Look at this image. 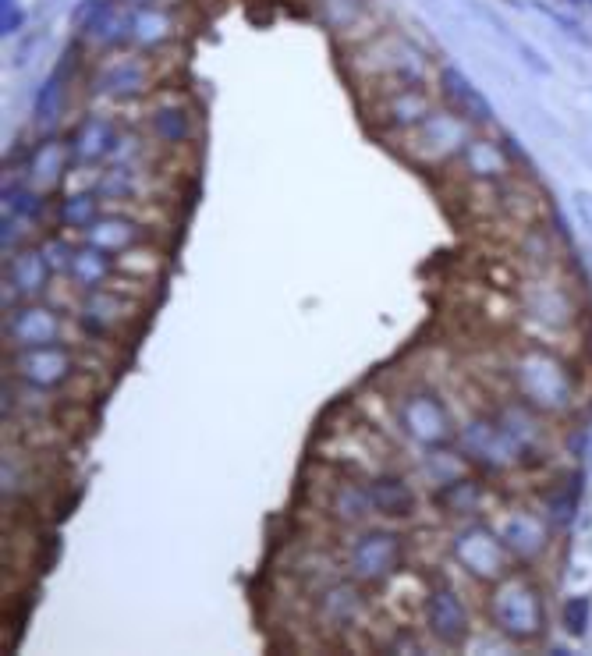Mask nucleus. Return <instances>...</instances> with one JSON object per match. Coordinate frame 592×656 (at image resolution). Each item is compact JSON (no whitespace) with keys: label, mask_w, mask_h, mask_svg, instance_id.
<instances>
[{"label":"nucleus","mask_w":592,"mask_h":656,"mask_svg":"<svg viewBox=\"0 0 592 656\" xmlns=\"http://www.w3.org/2000/svg\"><path fill=\"white\" fill-rule=\"evenodd\" d=\"M316 610H320V621L327 628H351L366 617V600H362L355 582H327V586H320Z\"/></svg>","instance_id":"nucleus-23"},{"label":"nucleus","mask_w":592,"mask_h":656,"mask_svg":"<svg viewBox=\"0 0 592 656\" xmlns=\"http://www.w3.org/2000/svg\"><path fill=\"white\" fill-rule=\"evenodd\" d=\"M585 628H589V600H585V596H571V600L564 603V632L582 639Z\"/></svg>","instance_id":"nucleus-33"},{"label":"nucleus","mask_w":592,"mask_h":656,"mask_svg":"<svg viewBox=\"0 0 592 656\" xmlns=\"http://www.w3.org/2000/svg\"><path fill=\"white\" fill-rule=\"evenodd\" d=\"M135 309H139V302L132 295H121L117 288H96L86 291V298L78 305V320L93 334H110V330L125 327Z\"/></svg>","instance_id":"nucleus-19"},{"label":"nucleus","mask_w":592,"mask_h":656,"mask_svg":"<svg viewBox=\"0 0 592 656\" xmlns=\"http://www.w3.org/2000/svg\"><path fill=\"white\" fill-rule=\"evenodd\" d=\"M149 135L164 146H181V142L192 139V118H188L185 107H160L153 110L149 118Z\"/></svg>","instance_id":"nucleus-29"},{"label":"nucleus","mask_w":592,"mask_h":656,"mask_svg":"<svg viewBox=\"0 0 592 656\" xmlns=\"http://www.w3.org/2000/svg\"><path fill=\"white\" fill-rule=\"evenodd\" d=\"M100 192L89 188V192H71L57 203V220L61 227H75V231H86L96 217H100Z\"/></svg>","instance_id":"nucleus-30"},{"label":"nucleus","mask_w":592,"mask_h":656,"mask_svg":"<svg viewBox=\"0 0 592 656\" xmlns=\"http://www.w3.org/2000/svg\"><path fill=\"white\" fill-rule=\"evenodd\" d=\"M437 500H440V508H444L447 515H458V518H465V522H472V518L483 515L486 486L479 483V479L458 476L454 483L440 486V490H437Z\"/></svg>","instance_id":"nucleus-27"},{"label":"nucleus","mask_w":592,"mask_h":656,"mask_svg":"<svg viewBox=\"0 0 592 656\" xmlns=\"http://www.w3.org/2000/svg\"><path fill=\"white\" fill-rule=\"evenodd\" d=\"M54 277V263L47 256V245L43 249H32V245H22V249L11 252L8 266H4V291L11 295V305L15 302H32L36 295H43Z\"/></svg>","instance_id":"nucleus-16"},{"label":"nucleus","mask_w":592,"mask_h":656,"mask_svg":"<svg viewBox=\"0 0 592 656\" xmlns=\"http://www.w3.org/2000/svg\"><path fill=\"white\" fill-rule=\"evenodd\" d=\"M96 93L110 100H135L149 89V64L135 54H114L96 68Z\"/></svg>","instance_id":"nucleus-17"},{"label":"nucleus","mask_w":592,"mask_h":656,"mask_svg":"<svg viewBox=\"0 0 592 656\" xmlns=\"http://www.w3.org/2000/svg\"><path fill=\"white\" fill-rule=\"evenodd\" d=\"M68 75L71 71L61 64V68H57L54 75L43 82V89L36 93V121H54V114L61 110V103H64V86H68Z\"/></svg>","instance_id":"nucleus-31"},{"label":"nucleus","mask_w":592,"mask_h":656,"mask_svg":"<svg viewBox=\"0 0 592 656\" xmlns=\"http://www.w3.org/2000/svg\"><path fill=\"white\" fill-rule=\"evenodd\" d=\"M437 93L440 100L447 103L451 114H458L461 121H468L472 128H483L493 121V107L486 103V96L479 93L472 82L454 68H440L437 71Z\"/></svg>","instance_id":"nucleus-18"},{"label":"nucleus","mask_w":592,"mask_h":656,"mask_svg":"<svg viewBox=\"0 0 592 656\" xmlns=\"http://www.w3.org/2000/svg\"><path fill=\"white\" fill-rule=\"evenodd\" d=\"M348 68L362 86H376V96L405 86H429V75H433L426 50H419L401 32L369 36L366 43L351 50Z\"/></svg>","instance_id":"nucleus-2"},{"label":"nucleus","mask_w":592,"mask_h":656,"mask_svg":"<svg viewBox=\"0 0 592 656\" xmlns=\"http://www.w3.org/2000/svg\"><path fill=\"white\" fill-rule=\"evenodd\" d=\"M114 274H117V263L110 252L96 249V245H89V242L75 245L71 266H68L71 284H78L82 291H96V288H107V281H114Z\"/></svg>","instance_id":"nucleus-24"},{"label":"nucleus","mask_w":592,"mask_h":656,"mask_svg":"<svg viewBox=\"0 0 592 656\" xmlns=\"http://www.w3.org/2000/svg\"><path fill=\"white\" fill-rule=\"evenodd\" d=\"M493 529L504 539V547L511 550L518 564H536L550 547V518L529 508H507L493 515Z\"/></svg>","instance_id":"nucleus-13"},{"label":"nucleus","mask_w":592,"mask_h":656,"mask_svg":"<svg viewBox=\"0 0 592 656\" xmlns=\"http://www.w3.org/2000/svg\"><path fill=\"white\" fill-rule=\"evenodd\" d=\"M454 167H458V178L465 185H500V181L515 178V157L504 142H493L486 135H472L465 142L458 157H454Z\"/></svg>","instance_id":"nucleus-14"},{"label":"nucleus","mask_w":592,"mask_h":656,"mask_svg":"<svg viewBox=\"0 0 592 656\" xmlns=\"http://www.w3.org/2000/svg\"><path fill=\"white\" fill-rule=\"evenodd\" d=\"M486 614H490V625L511 642H536L546 632L543 589L525 571H507L504 578L490 582Z\"/></svg>","instance_id":"nucleus-3"},{"label":"nucleus","mask_w":592,"mask_h":656,"mask_svg":"<svg viewBox=\"0 0 592 656\" xmlns=\"http://www.w3.org/2000/svg\"><path fill=\"white\" fill-rule=\"evenodd\" d=\"M117 142H121V135H117V128L110 125L107 118H86L75 132H71L68 149L78 167H96L114 157Z\"/></svg>","instance_id":"nucleus-20"},{"label":"nucleus","mask_w":592,"mask_h":656,"mask_svg":"<svg viewBox=\"0 0 592 656\" xmlns=\"http://www.w3.org/2000/svg\"><path fill=\"white\" fill-rule=\"evenodd\" d=\"M344 568L362 586H387L405 568V543L390 529H362L344 547Z\"/></svg>","instance_id":"nucleus-7"},{"label":"nucleus","mask_w":592,"mask_h":656,"mask_svg":"<svg viewBox=\"0 0 592 656\" xmlns=\"http://www.w3.org/2000/svg\"><path fill=\"white\" fill-rule=\"evenodd\" d=\"M500 373L511 394L539 415H568L578 405V380L568 359L539 341L525 337L511 344L500 359Z\"/></svg>","instance_id":"nucleus-1"},{"label":"nucleus","mask_w":592,"mask_h":656,"mask_svg":"<svg viewBox=\"0 0 592 656\" xmlns=\"http://www.w3.org/2000/svg\"><path fill=\"white\" fill-rule=\"evenodd\" d=\"M18 383H29L39 391H57L68 380H75L78 373H86L89 362L82 355H75L71 348H64V341L39 344V348H18L11 355Z\"/></svg>","instance_id":"nucleus-9"},{"label":"nucleus","mask_w":592,"mask_h":656,"mask_svg":"<svg viewBox=\"0 0 592 656\" xmlns=\"http://www.w3.org/2000/svg\"><path fill=\"white\" fill-rule=\"evenodd\" d=\"M327 511L344 525H366L373 518L366 483H359V479H337V486L327 497Z\"/></svg>","instance_id":"nucleus-26"},{"label":"nucleus","mask_w":592,"mask_h":656,"mask_svg":"<svg viewBox=\"0 0 592 656\" xmlns=\"http://www.w3.org/2000/svg\"><path fill=\"white\" fill-rule=\"evenodd\" d=\"M575 206H578V217H582L585 227L592 231V192H578V196H575Z\"/></svg>","instance_id":"nucleus-35"},{"label":"nucleus","mask_w":592,"mask_h":656,"mask_svg":"<svg viewBox=\"0 0 592 656\" xmlns=\"http://www.w3.org/2000/svg\"><path fill=\"white\" fill-rule=\"evenodd\" d=\"M472 139V125L461 121L458 114L451 110H433L426 121H419L415 128L401 135H390L394 149H398L401 157L415 167H447L454 164L465 142Z\"/></svg>","instance_id":"nucleus-5"},{"label":"nucleus","mask_w":592,"mask_h":656,"mask_svg":"<svg viewBox=\"0 0 592 656\" xmlns=\"http://www.w3.org/2000/svg\"><path fill=\"white\" fill-rule=\"evenodd\" d=\"M394 419H398L401 433L412 444H419L422 451L447 447L458 437V426H454V415L447 408V401L433 387H426V383H412V387L394 394Z\"/></svg>","instance_id":"nucleus-6"},{"label":"nucleus","mask_w":592,"mask_h":656,"mask_svg":"<svg viewBox=\"0 0 592 656\" xmlns=\"http://www.w3.org/2000/svg\"><path fill=\"white\" fill-rule=\"evenodd\" d=\"M369 121L380 135H401L408 128H415L419 121H426L437 103H433V93L429 86H405V89H390V93L373 96L369 103Z\"/></svg>","instance_id":"nucleus-12"},{"label":"nucleus","mask_w":592,"mask_h":656,"mask_svg":"<svg viewBox=\"0 0 592 656\" xmlns=\"http://www.w3.org/2000/svg\"><path fill=\"white\" fill-rule=\"evenodd\" d=\"M125 4H132V8H149V4H156V0H125Z\"/></svg>","instance_id":"nucleus-36"},{"label":"nucleus","mask_w":592,"mask_h":656,"mask_svg":"<svg viewBox=\"0 0 592 656\" xmlns=\"http://www.w3.org/2000/svg\"><path fill=\"white\" fill-rule=\"evenodd\" d=\"M451 554H454V561L461 564V571L479 578V582H497V578H504L507 571H515L511 568L515 557H511V550L504 547V539L497 536L493 525L479 522V518H472V522H465L458 532H454Z\"/></svg>","instance_id":"nucleus-8"},{"label":"nucleus","mask_w":592,"mask_h":656,"mask_svg":"<svg viewBox=\"0 0 592 656\" xmlns=\"http://www.w3.org/2000/svg\"><path fill=\"white\" fill-rule=\"evenodd\" d=\"M25 22V11L18 8V0H0V32L4 36H11V32H18Z\"/></svg>","instance_id":"nucleus-34"},{"label":"nucleus","mask_w":592,"mask_h":656,"mask_svg":"<svg viewBox=\"0 0 592 656\" xmlns=\"http://www.w3.org/2000/svg\"><path fill=\"white\" fill-rule=\"evenodd\" d=\"M458 440H461V454H465L468 461H476L479 469L500 472V469H515V465L525 461L522 454H518V447L511 444V437L500 430V422L493 419V412L461 422Z\"/></svg>","instance_id":"nucleus-10"},{"label":"nucleus","mask_w":592,"mask_h":656,"mask_svg":"<svg viewBox=\"0 0 592 656\" xmlns=\"http://www.w3.org/2000/svg\"><path fill=\"white\" fill-rule=\"evenodd\" d=\"M422 621H426V632L433 642H440V646H447V649L465 646L468 607L447 578H437V582L422 593Z\"/></svg>","instance_id":"nucleus-11"},{"label":"nucleus","mask_w":592,"mask_h":656,"mask_svg":"<svg viewBox=\"0 0 592 656\" xmlns=\"http://www.w3.org/2000/svg\"><path fill=\"white\" fill-rule=\"evenodd\" d=\"M114 263H117V274L128 277V281H139V284L156 281L160 270H164V256L156 249H146V242L121 252V256H114Z\"/></svg>","instance_id":"nucleus-28"},{"label":"nucleus","mask_w":592,"mask_h":656,"mask_svg":"<svg viewBox=\"0 0 592 656\" xmlns=\"http://www.w3.org/2000/svg\"><path fill=\"white\" fill-rule=\"evenodd\" d=\"M515 309L529 327V341L543 337L571 334L578 323V302L571 288L554 274H536L529 281H518L515 288Z\"/></svg>","instance_id":"nucleus-4"},{"label":"nucleus","mask_w":592,"mask_h":656,"mask_svg":"<svg viewBox=\"0 0 592 656\" xmlns=\"http://www.w3.org/2000/svg\"><path fill=\"white\" fill-rule=\"evenodd\" d=\"M4 337L11 348H39V344H54L64 337V320L57 309L36 302H15L4 316Z\"/></svg>","instance_id":"nucleus-15"},{"label":"nucleus","mask_w":592,"mask_h":656,"mask_svg":"<svg viewBox=\"0 0 592 656\" xmlns=\"http://www.w3.org/2000/svg\"><path fill=\"white\" fill-rule=\"evenodd\" d=\"M369 504H373V515L383 518H412L419 508V497H415L412 483L405 476H390V472H376L366 479Z\"/></svg>","instance_id":"nucleus-22"},{"label":"nucleus","mask_w":592,"mask_h":656,"mask_svg":"<svg viewBox=\"0 0 592 656\" xmlns=\"http://www.w3.org/2000/svg\"><path fill=\"white\" fill-rule=\"evenodd\" d=\"M146 235H149V227H142L139 220H132V217H121V213H100V217L82 231V238H86L89 245L110 252V256H121V252L142 245Z\"/></svg>","instance_id":"nucleus-21"},{"label":"nucleus","mask_w":592,"mask_h":656,"mask_svg":"<svg viewBox=\"0 0 592 656\" xmlns=\"http://www.w3.org/2000/svg\"><path fill=\"white\" fill-rule=\"evenodd\" d=\"M71 160V149L64 146V142L57 139H47L39 142L36 149H32L29 157V185L36 188V192H50V188H57L64 181V167H68Z\"/></svg>","instance_id":"nucleus-25"},{"label":"nucleus","mask_w":592,"mask_h":656,"mask_svg":"<svg viewBox=\"0 0 592 656\" xmlns=\"http://www.w3.org/2000/svg\"><path fill=\"white\" fill-rule=\"evenodd\" d=\"M171 36V22H167L160 11H139L135 15V32L132 40H142V43H160Z\"/></svg>","instance_id":"nucleus-32"}]
</instances>
